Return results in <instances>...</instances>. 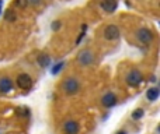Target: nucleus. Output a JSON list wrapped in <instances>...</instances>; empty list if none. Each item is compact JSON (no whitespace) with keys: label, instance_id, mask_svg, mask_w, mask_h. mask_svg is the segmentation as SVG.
Listing matches in <instances>:
<instances>
[{"label":"nucleus","instance_id":"obj_7","mask_svg":"<svg viewBox=\"0 0 160 134\" xmlns=\"http://www.w3.org/2000/svg\"><path fill=\"white\" fill-rule=\"evenodd\" d=\"M120 35H121L120 28L117 25H114V24L107 25L106 29H104V38H106L107 41H117L120 38Z\"/></svg>","mask_w":160,"mask_h":134},{"label":"nucleus","instance_id":"obj_8","mask_svg":"<svg viewBox=\"0 0 160 134\" xmlns=\"http://www.w3.org/2000/svg\"><path fill=\"white\" fill-rule=\"evenodd\" d=\"M14 90V83L10 77L3 76L0 77V94H9Z\"/></svg>","mask_w":160,"mask_h":134},{"label":"nucleus","instance_id":"obj_9","mask_svg":"<svg viewBox=\"0 0 160 134\" xmlns=\"http://www.w3.org/2000/svg\"><path fill=\"white\" fill-rule=\"evenodd\" d=\"M63 131L66 134H79L80 131V126L76 120H66L63 123Z\"/></svg>","mask_w":160,"mask_h":134},{"label":"nucleus","instance_id":"obj_21","mask_svg":"<svg viewBox=\"0 0 160 134\" xmlns=\"http://www.w3.org/2000/svg\"><path fill=\"white\" fill-rule=\"evenodd\" d=\"M0 6H2V0H0Z\"/></svg>","mask_w":160,"mask_h":134},{"label":"nucleus","instance_id":"obj_17","mask_svg":"<svg viewBox=\"0 0 160 134\" xmlns=\"http://www.w3.org/2000/svg\"><path fill=\"white\" fill-rule=\"evenodd\" d=\"M61 27H62L61 21H54V22H52V29H54V31H58Z\"/></svg>","mask_w":160,"mask_h":134},{"label":"nucleus","instance_id":"obj_11","mask_svg":"<svg viewBox=\"0 0 160 134\" xmlns=\"http://www.w3.org/2000/svg\"><path fill=\"white\" fill-rule=\"evenodd\" d=\"M160 96V90L159 87H150L148 88V91H146V99L150 102H155L157 101Z\"/></svg>","mask_w":160,"mask_h":134},{"label":"nucleus","instance_id":"obj_18","mask_svg":"<svg viewBox=\"0 0 160 134\" xmlns=\"http://www.w3.org/2000/svg\"><path fill=\"white\" fill-rule=\"evenodd\" d=\"M6 20H9V21H14V20H16V15L11 14L10 11H9L7 14H6Z\"/></svg>","mask_w":160,"mask_h":134},{"label":"nucleus","instance_id":"obj_20","mask_svg":"<svg viewBox=\"0 0 160 134\" xmlns=\"http://www.w3.org/2000/svg\"><path fill=\"white\" fill-rule=\"evenodd\" d=\"M0 13H2V6H0Z\"/></svg>","mask_w":160,"mask_h":134},{"label":"nucleus","instance_id":"obj_15","mask_svg":"<svg viewBox=\"0 0 160 134\" xmlns=\"http://www.w3.org/2000/svg\"><path fill=\"white\" fill-rule=\"evenodd\" d=\"M143 115H145V110L139 108V109H135L134 112H132L131 117H132V120H141L143 117Z\"/></svg>","mask_w":160,"mask_h":134},{"label":"nucleus","instance_id":"obj_4","mask_svg":"<svg viewBox=\"0 0 160 134\" xmlns=\"http://www.w3.org/2000/svg\"><path fill=\"white\" fill-rule=\"evenodd\" d=\"M136 38L143 45H150L153 42V39H155V35H153V32L149 28H139L136 31Z\"/></svg>","mask_w":160,"mask_h":134},{"label":"nucleus","instance_id":"obj_13","mask_svg":"<svg viewBox=\"0 0 160 134\" xmlns=\"http://www.w3.org/2000/svg\"><path fill=\"white\" fill-rule=\"evenodd\" d=\"M42 0H17L16 4L20 6V7H27V6H38L41 4Z\"/></svg>","mask_w":160,"mask_h":134},{"label":"nucleus","instance_id":"obj_19","mask_svg":"<svg viewBox=\"0 0 160 134\" xmlns=\"http://www.w3.org/2000/svg\"><path fill=\"white\" fill-rule=\"evenodd\" d=\"M117 134H128V133H127V131H125V130H120V131H118V133H117Z\"/></svg>","mask_w":160,"mask_h":134},{"label":"nucleus","instance_id":"obj_10","mask_svg":"<svg viewBox=\"0 0 160 134\" xmlns=\"http://www.w3.org/2000/svg\"><path fill=\"white\" fill-rule=\"evenodd\" d=\"M117 6H118L117 0H101V3H100V7L107 13H114L117 10Z\"/></svg>","mask_w":160,"mask_h":134},{"label":"nucleus","instance_id":"obj_6","mask_svg":"<svg viewBox=\"0 0 160 134\" xmlns=\"http://www.w3.org/2000/svg\"><path fill=\"white\" fill-rule=\"evenodd\" d=\"M16 84H17L18 88H21V90H30V88L33 87V78L30 74H26V73H23L20 76L16 78Z\"/></svg>","mask_w":160,"mask_h":134},{"label":"nucleus","instance_id":"obj_12","mask_svg":"<svg viewBox=\"0 0 160 134\" xmlns=\"http://www.w3.org/2000/svg\"><path fill=\"white\" fill-rule=\"evenodd\" d=\"M37 63H38L40 67H42V69H48V67L51 66V57H49L48 54H41L40 57L37 59Z\"/></svg>","mask_w":160,"mask_h":134},{"label":"nucleus","instance_id":"obj_16","mask_svg":"<svg viewBox=\"0 0 160 134\" xmlns=\"http://www.w3.org/2000/svg\"><path fill=\"white\" fill-rule=\"evenodd\" d=\"M86 25H83V31H82V34H80L79 36H77V39H76V45H80V42L83 41V38H84V35H86Z\"/></svg>","mask_w":160,"mask_h":134},{"label":"nucleus","instance_id":"obj_3","mask_svg":"<svg viewBox=\"0 0 160 134\" xmlns=\"http://www.w3.org/2000/svg\"><path fill=\"white\" fill-rule=\"evenodd\" d=\"M142 81H143L142 73L136 69H132L131 71H128V74L125 76V83H127L129 87H134V88L139 87V85L142 84Z\"/></svg>","mask_w":160,"mask_h":134},{"label":"nucleus","instance_id":"obj_14","mask_svg":"<svg viewBox=\"0 0 160 134\" xmlns=\"http://www.w3.org/2000/svg\"><path fill=\"white\" fill-rule=\"evenodd\" d=\"M63 66H65V62H59V63H56V64H55L54 67L51 69V74H52V76H58L59 73L62 71Z\"/></svg>","mask_w":160,"mask_h":134},{"label":"nucleus","instance_id":"obj_2","mask_svg":"<svg viewBox=\"0 0 160 134\" xmlns=\"http://www.w3.org/2000/svg\"><path fill=\"white\" fill-rule=\"evenodd\" d=\"M96 62V54L91 49H82L77 53V63L82 67H89Z\"/></svg>","mask_w":160,"mask_h":134},{"label":"nucleus","instance_id":"obj_1","mask_svg":"<svg viewBox=\"0 0 160 134\" xmlns=\"http://www.w3.org/2000/svg\"><path fill=\"white\" fill-rule=\"evenodd\" d=\"M62 90L66 95H76L82 90V84L76 77H68L62 83Z\"/></svg>","mask_w":160,"mask_h":134},{"label":"nucleus","instance_id":"obj_5","mask_svg":"<svg viewBox=\"0 0 160 134\" xmlns=\"http://www.w3.org/2000/svg\"><path fill=\"white\" fill-rule=\"evenodd\" d=\"M117 103H118V96H117L114 92H111V91L106 92V94L101 96V105L104 106V108L111 109V108H114Z\"/></svg>","mask_w":160,"mask_h":134}]
</instances>
